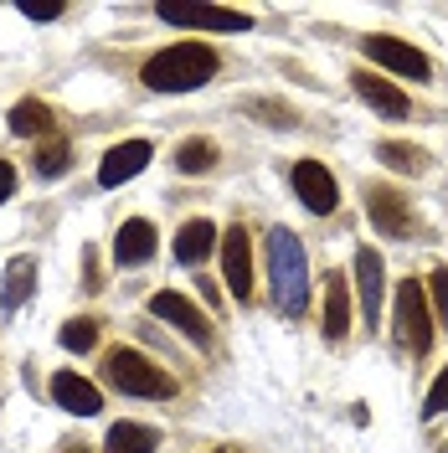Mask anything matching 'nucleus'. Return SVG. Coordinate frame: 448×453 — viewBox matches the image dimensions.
Wrapping results in <instances>:
<instances>
[{
    "label": "nucleus",
    "instance_id": "1",
    "mask_svg": "<svg viewBox=\"0 0 448 453\" xmlns=\"http://www.w3.org/2000/svg\"><path fill=\"white\" fill-rule=\"evenodd\" d=\"M268 283H274V304L289 319H299L309 310V253L289 226L268 232Z\"/></svg>",
    "mask_w": 448,
    "mask_h": 453
},
{
    "label": "nucleus",
    "instance_id": "2",
    "mask_svg": "<svg viewBox=\"0 0 448 453\" xmlns=\"http://www.w3.org/2000/svg\"><path fill=\"white\" fill-rule=\"evenodd\" d=\"M217 67H222V57L212 52V47L175 42V47H166V52H155L144 62V88H155V93H191V88L212 83Z\"/></svg>",
    "mask_w": 448,
    "mask_h": 453
},
{
    "label": "nucleus",
    "instance_id": "3",
    "mask_svg": "<svg viewBox=\"0 0 448 453\" xmlns=\"http://www.w3.org/2000/svg\"><path fill=\"white\" fill-rule=\"evenodd\" d=\"M104 376H109L113 392H129V396H170V392H175V376L160 371L150 356L129 350V345H124V350H109Z\"/></svg>",
    "mask_w": 448,
    "mask_h": 453
},
{
    "label": "nucleus",
    "instance_id": "4",
    "mask_svg": "<svg viewBox=\"0 0 448 453\" xmlns=\"http://www.w3.org/2000/svg\"><path fill=\"white\" fill-rule=\"evenodd\" d=\"M397 340L413 356H428L433 350V304H428V288L413 279L397 283Z\"/></svg>",
    "mask_w": 448,
    "mask_h": 453
},
{
    "label": "nucleus",
    "instance_id": "5",
    "mask_svg": "<svg viewBox=\"0 0 448 453\" xmlns=\"http://www.w3.org/2000/svg\"><path fill=\"white\" fill-rule=\"evenodd\" d=\"M166 27H191V31H248V11H227V5H160Z\"/></svg>",
    "mask_w": 448,
    "mask_h": 453
},
{
    "label": "nucleus",
    "instance_id": "6",
    "mask_svg": "<svg viewBox=\"0 0 448 453\" xmlns=\"http://www.w3.org/2000/svg\"><path fill=\"white\" fill-rule=\"evenodd\" d=\"M366 57L371 62H382V67H392L397 78H413V83H433V62L418 52V47H407V42H397V36H366Z\"/></svg>",
    "mask_w": 448,
    "mask_h": 453
},
{
    "label": "nucleus",
    "instance_id": "7",
    "mask_svg": "<svg viewBox=\"0 0 448 453\" xmlns=\"http://www.w3.org/2000/svg\"><path fill=\"white\" fill-rule=\"evenodd\" d=\"M289 180H294V196L305 201L314 217H330V211L340 206V186H336V175L320 165V160H299Z\"/></svg>",
    "mask_w": 448,
    "mask_h": 453
},
{
    "label": "nucleus",
    "instance_id": "8",
    "mask_svg": "<svg viewBox=\"0 0 448 453\" xmlns=\"http://www.w3.org/2000/svg\"><path fill=\"white\" fill-rule=\"evenodd\" d=\"M222 273H227V288L232 299H252V242H248V226H227L222 232Z\"/></svg>",
    "mask_w": 448,
    "mask_h": 453
},
{
    "label": "nucleus",
    "instance_id": "9",
    "mask_svg": "<svg viewBox=\"0 0 448 453\" xmlns=\"http://www.w3.org/2000/svg\"><path fill=\"white\" fill-rule=\"evenodd\" d=\"M150 314H155V319H166V325H175L181 335L197 340V345H206V340H212V330H206V314H201L186 294H175V288L150 294Z\"/></svg>",
    "mask_w": 448,
    "mask_h": 453
},
{
    "label": "nucleus",
    "instance_id": "10",
    "mask_svg": "<svg viewBox=\"0 0 448 453\" xmlns=\"http://www.w3.org/2000/svg\"><path fill=\"white\" fill-rule=\"evenodd\" d=\"M366 211H371V222L376 232H387V237H407L413 232V211H407V201L397 196L392 186H366Z\"/></svg>",
    "mask_w": 448,
    "mask_h": 453
},
{
    "label": "nucleus",
    "instance_id": "11",
    "mask_svg": "<svg viewBox=\"0 0 448 453\" xmlns=\"http://www.w3.org/2000/svg\"><path fill=\"white\" fill-rule=\"evenodd\" d=\"M150 140H124V144H113L109 155H104V165H98V186H124V180H135L144 165H150Z\"/></svg>",
    "mask_w": 448,
    "mask_h": 453
},
{
    "label": "nucleus",
    "instance_id": "12",
    "mask_svg": "<svg viewBox=\"0 0 448 453\" xmlns=\"http://www.w3.org/2000/svg\"><path fill=\"white\" fill-rule=\"evenodd\" d=\"M52 402H57V407H67V412H78V418H98V412H104L98 387L83 381L78 371H57V376H52Z\"/></svg>",
    "mask_w": 448,
    "mask_h": 453
},
{
    "label": "nucleus",
    "instance_id": "13",
    "mask_svg": "<svg viewBox=\"0 0 448 453\" xmlns=\"http://www.w3.org/2000/svg\"><path fill=\"white\" fill-rule=\"evenodd\" d=\"M217 248H222V237H217V226L206 222V217H191V222L175 232V263H181V268H197V263H206Z\"/></svg>",
    "mask_w": 448,
    "mask_h": 453
},
{
    "label": "nucleus",
    "instance_id": "14",
    "mask_svg": "<svg viewBox=\"0 0 448 453\" xmlns=\"http://www.w3.org/2000/svg\"><path fill=\"white\" fill-rule=\"evenodd\" d=\"M155 257V226L144 222V217H129V222L119 226V237H113V263L119 268H140Z\"/></svg>",
    "mask_w": 448,
    "mask_h": 453
},
{
    "label": "nucleus",
    "instance_id": "15",
    "mask_svg": "<svg viewBox=\"0 0 448 453\" xmlns=\"http://www.w3.org/2000/svg\"><path fill=\"white\" fill-rule=\"evenodd\" d=\"M351 88H356V93H361L382 119H407V113H413V109H407V93H402L397 83H387V78H376V73H356Z\"/></svg>",
    "mask_w": 448,
    "mask_h": 453
},
{
    "label": "nucleus",
    "instance_id": "16",
    "mask_svg": "<svg viewBox=\"0 0 448 453\" xmlns=\"http://www.w3.org/2000/svg\"><path fill=\"white\" fill-rule=\"evenodd\" d=\"M356 299H361L366 325H376V314H382V253L376 248L356 253Z\"/></svg>",
    "mask_w": 448,
    "mask_h": 453
},
{
    "label": "nucleus",
    "instance_id": "17",
    "mask_svg": "<svg viewBox=\"0 0 448 453\" xmlns=\"http://www.w3.org/2000/svg\"><path fill=\"white\" fill-rule=\"evenodd\" d=\"M31 294H36V257H11L5 263V279H0V310L11 314V310H21Z\"/></svg>",
    "mask_w": 448,
    "mask_h": 453
},
{
    "label": "nucleus",
    "instance_id": "18",
    "mask_svg": "<svg viewBox=\"0 0 448 453\" xmlns=\"http://www.w3.org/2000/svg\"><path fill=\"white\" fill-rule=\"evenodd\" d=\"M320 325H325V340H345L351 330V288L340 273H325V310H320Z\"/></svg>",
    "mask_w": 448,
    "mask_h": 453
},
{
    "label": "nucleus",
    "instance_id": "19",
    "mask_svg": "<svg viewBox=\"0 0 448 453\" xmlns=\"http://www.w3.org/2000/svg\"><path fill=\"white\" fill-rule=\"evenodd\" d=\"M155 449H160V438L144 423H113L109 438H104V453H155Z\"/></svg>",
    "mask_w": 448,
    "mask_h": 453
},
{
    "label": "nucleus",
    "instance_id": "20",
    "mask_svg": "<svg viewBox=\"0 0 448 453\" xmlns=\"http://www.w3.org/2000/svg\"><path fill=\"white\" fill-rule=\"evenodd\" d=\"M11 134H21V140L52 134V109H47V104H36V98H21V104L11 109Z\"/></svg>",
    "mask_w": 448,
    "mask_h": 453
},
{
    "label": "nucleus",
    "instance_id": "21",
    "mask_svg": "<svg viewBox=\"0 0 448 453\" xmlns=\"http://www.w3.org/2000/svg\"><path fill=\"white\" fill-rule=\"evenodd\" d=\"M376 160H382L387 170H402V175H418V170L428 165V155H422L418 144H397V140L376 144Z\"/></svg>",
    "mask_w": 448,
    "mask_h": 453
},
{
    "label": "nucleus",
    "instance_id": "22",
    "mask_svg": "<svg viewBox=\"0 0 448 453\" xmlns=\"http://www.w3.org/2000/svg\"><path fill=\"white\" fill-rule=\"evenodd\" d=\"M217 165V144L212 140H186L181 150H175V170L181 175H201V170Z\"/></svg>",
    "mask_w": 448,
    "mask_h": 453
},
{
    "label": "nucleus",
    "instance_id": "23",
    "mask_svg": "<svg viewBox=\"0 0 448 453\" xmlns=\"http://www.w3.org/2000/svg\"><path fill=\"white\" fill-rule=\"evenodd\" d=\"M62 345H67V350H78V356H83V350H93V345H98V319H67V325H62Z\"/></svg>",
    "mask_w": 448,
    "mask_h": 453
},
{
    "label": "nucleus",
    "instance_id": "24",
    "mask_svg": "<svg viewBox=\"0 0 448 453\" xmlns=\"http://www.w3.org/2000/svg\"><path fill=\"white\" fill-rule=\"evenodd\" d=\"M31 165H36V175H62V170H67V144H62V140H57V144H42Z\"/></svg>",
    "mask_w": 448,
    "mask_h": 453
},
{
    "label": "nucleus",
    "instance_id": "25",
    "mask_svg": "<svg viewBox=\"0 0 448 453\" xmlns=\"http://www.w3.org/2000/svg\"><path fill=\"white\" fill-rule=\"evenodd\" d=\"M422 288H428V299H433V319L448 325V268H433V279L422 283Z\"/></svg>",
    "mask_w": 448,
    "mask_h": 453
},
{
    "label": "nucleus",
    "instance_id": "26",
    "mask_svg": "<svg viewBox=\"0 0 448 453\" xmlns=\"http://www.w3.org/2000/svg\"><path fill=\"white\" fill-rule=\"evenodd\" d=\"M448 412V366L438 371V381L428 387V402H422V418H444Z\"/></svg>",
    "mask_w": 448,
    "mask_h": 453
},
{
    "label": "nucleus",
    "instance_id": "27",
    "mask_svg": "<svg viewBox=\"0 0 448 453\" xmlns=\"http://www.w3.org/2000/svg\"><path fill=\"white\" fill-rule=\"evenodd\" d=\"M248 109H252V113H268L263 124H274V129H294V109H289V104H268V98H252Z\"/></svg>",
    "mask_w": 448,
    "mask_h": 453
},
{
    "label": "nucleus",
    "instance_id": "28",
    "mask_svg": "<svg viewBox=\"0 0 448 453\" xmlns=\"http://www.w3.org/2000/svg\"><path fill=\"white\" fill-rule=\"evenodd\" d=\"M21 16H31V21H57L62 16V5H16Z\"/></svg>",
    "mask_w": 448,
    "mask_h": 453
},
{
    "label": "nucleus",
    "instance_id": "29",
    "mask_svg": "<svg viewBox=\"0 0 448 453\" xmlns=\"http://www.w3.org/2000/svg\"><path fill=\"white\" fill-rule=\"evenodd\" d=\"M16 196V170H11V160H0V201Z\"/></svg>",
    "mask_w": 448,
    "mask_h": 453
},
{
    "label": "nucleus",
    "instance_id": "30",
    "mask_svg": "<svg viewBox=\"0 0 448 453\" xmlns=\"http://www.w3.org/2000/svg\"><path fill=\"white\" fill-rule=\"evenodd\" d=\"M62 453H88V449H83V443H67V449H62Z\"/></svg>",
    "mask_w": 448,
    "mask_h": 453
},
{
    "label": "nucleus",
    "instance_id": "31",
    "mask_svg": "<svg viewBox=\"0 0 448 453\" xmlns=\"http://www.w3.org/2000/svg\"><path fill=\"white\" fill-rule=\"evenodd\" d=\"M217 453H227V449H217Z\"/></svg>",
    "mask_w": 448,
    "mask_h": 453
}]
</instances>
